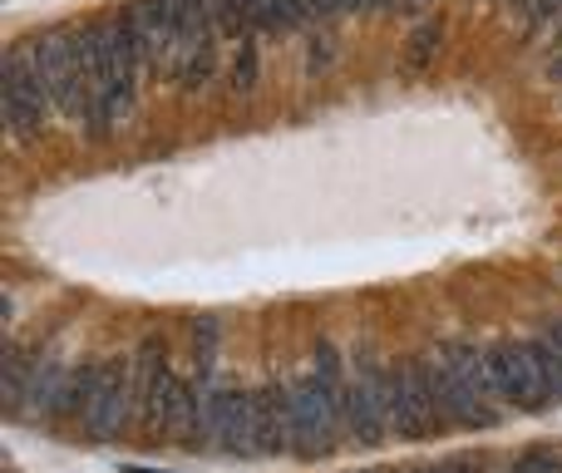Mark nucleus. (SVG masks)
<instances>
[{"instance_id": "obj_15", "label": "nucleus", "mask_w": 562, "mask_h": 473, "mask_svg": "<svg viewBox=\"0 0 562 473\" xmlns=\"http://www.w3.org/2000/svg\"><path fill=\"white\" fill-rule=\"evenodd\" d=\"M439 45H445V20H439V15H425L419 25H409L405 55H400V69H405V75H425V69L439 59Z\"/></svg>"}, {"instance_id": "obj_11", "label": "nucleus", "mask_w": 562, "mask_h": 473, "mask_svg": "<svg viewBox=\"0 0 562 473\" xmlns=\"http://www.w3.org/2000/svg\"><path fill=\"white\" fill-rule=\"evenodd\" d=\"M484 360L498 385V399H504L508 409H524V415L548 409V390H543V380H538L533 360H528L524 340H498V346L484 350Z\"/></svg>"}, {"instance_id": "obj_1", "label": "nucleus", "mask_w": 562, "mask_h": 473, "mask_svg": "<svg viewBox=\"0 0 562 473\" xmlns=\"http://www.w3.org/2000/svg\"><path fill=\"white\" fill-rule=\"evenodd\" d=\"M85 30V75H89V109H85V138L104 144L138 99V79H144V55H138L134 35L124 30L119 15H99Z\"/></svg>"}, {"instance_id": "obj_2", "label": "nucleus", "mask_w": 562, "mask_h": 473, "mask_svg": "<svg viewBox=\"0 0 562 473\" xmlns=\"http://www.w3.org/2000/svg\"><path fill=\"white\" fill-rule=\"evenodd\" d=\"M429 385H435V405L445 425H464V429H494L504 419V399H498V385L488 375L484 350L474 346H439V356L429 360Z\"/></svg>"}, {"instance_id": "obj_18", "label": "nucleus", "mask_w": 562, "mask_h": 473, "mask_svg": "<svg viewBox=\"0 0 562 473\" xmlns=\"http://www.w3.org/2000/svg\"><path fill=\"white\" fill-rule=\"evenodd\" d=\"M217 346H223V320H217V316H198L193 320V375L198 380H213Z\"/></svg>"}, {"instance_id": "obj_25", "label": "nucleus", "mask_w": 562, "mask_h": 473, "mask_svg": "<svg viewBox=\"0 0 562 473\" xmlns=\"http://www.w3.org/2000/svg\"><path fill=\"white\" fill-rule=\"evenodd\" d=\"M488 473H514V459H508V464H494V459H488Z\"/></svg>"}, {"instance_id": "obj_23", "label": "nucleus", "mask_w": 562, "mask_h": 473, "mask_svg": "<svg viewBox=\"0 0 562 473\" xmlns=\"http://www.w3.org/2000/svg\"><path fill=\"white\" fill-rule=\"evenodd\" d=\"M543 336H548V340H553V350H558V356H562V316H558V320H548V326H543Z\"/></svg>"}, {"instance_id": "obj_5", "label": "nucleus", "mask_w": 562, "mask_h": 473, "mask_svg": "<svg viewBox=\"0 0 562 473\" xmlns=\"http://www.w3.org/2000/svg\"><path fill=\"white\" fill-rule=\"evenodd\" d=\"M281 399H286V444H291V454L326 459L330 449H336L346 419H340L336 405L321 395V385L311 380V370L296 375L291 385H281Z\"/></svg>"}, {"instance_id": "obj_6", "label": "nucleus", "mask_w": 562, "mask_h": 473, "mask_svg": "<svg viewBox=\"0 0 562 473\" xmlns=\"http://www.w3.org/2000/svg\"><path fill=\"white\" fill-rule=\"evenodd\" d=\"M0 94H5V128L15 144H30V138L45 134V119L55 114V104H49L45 79L35 69V45L5 49V85H0Z\"/></svg>"}, {"instance_id": "obj_27", "label": "nucleus", "mask_w": 562, "mask_h": 473, "mask_svg": "<svg viewBox=\"0 0 562 473\" xmlns=\"http://www.w3.org/2000/svg\"><path fill=\"white\" fill-rule=\"evenodd\" d=\"M558 5H562V0H558Z\"/></svg>"}, {"instance_id": "obj_3", "label": "nucleus", "mask_w": 562, "mask_h": 473, "mask_svg": "<svg viewBox=\"0 0 562 473\" xmlns=\"http://www.w3.org/2000/svg\"><path fill=\"white\" fill-rule=\"evenodd\" d=\"M35 69L45 79V94L55 114L85 124L89 109V75H85V30L79 25H55L35 40Z\"/></svg>"}, {"instance_id": "obj_26", "label": "nucleus", "mask_w": 562, "mask_h": 473, "mask_svg": "<svg viewBox=\"0 0 562 473\" xmlns=\"http://www.w3.org/2000/svg\"><path fill=\"white\" fill-rule=\"evenodd\" d=\"M405 473H445V469H405Z\"/></svg>"}, {"instance_id": "obj_10", "label": "nucleus", "mask_w": 562, "mask_h": 473, "mask_svg": "<svg viewBox=\"0 0 562 473\" xmlns=\"http://www.w3.org/2000/svg\"><path fill=\"white\" fill-rule=\"evenodd\" d=\"M346 429L366 449L385 444V435H390V370H380L375 360H360V370L350 375Z\"/></svg>"}, {"instance_id": "obj_24", "label": "nucleus", "mask_w": 562, "mask_h": 473, "mask_svg": "<svg viewBox=\"0 0 562 473\" xmlns=\"http://www.w3.org/2000/svg\"><path fill=\"white\" fill-rule=\"evenodd\" d=\"M429 5H435V0H400V10H405V15H425Z\"/></svg>"}, {"instance_id": "obj_21", "label": "nucleus", "mask_w": 562, "mask_h": 473, "mask_svg": "<svg viewBox=\"0 0 562 473\" xmlns=\"http://www.w3.org/2000/svg\"><path fill=\"white\" fill-rule=\"evenodd\" d=\"M330 15H366V0H326Z\"/></svg>"}, {"instance_id": "obj_9", "label": "nucleus", "mask_w": 562, "mask_h": 473, "mask_svg": "<svg viewBox=\"0 0 562 473\" xmlns=\"http://www.w3.org/2000/svg\"><path fill=\"white\" fill-rule=\"evenodd\" d=\"M128 419H134V360H109L79 425H85V435L94 444H109V439L124 435Z\"/></svg>"}, {"instance_id": "obj_22", "label": "nucleus", "mask_w": 562, "mask_h": 473, "mask_svg": "<svg viewBox=\"0 0 562 473\" xmlns=\"http://www.w3.org/2000/svg\"><path fill=\"white\" fill-rule=\"evenodd\" d=\"M390 10H400V0H366V15H390Z\"/></svg>"}, {"instance_id": "obj_14", "label": "nucleus", "mask_w": 562, "mask_h": 473, "mask_svg": "<svg viewBox=\"0 0 562 473\" xmlns=\"http://www.w3.org/2000/svg\"><path fill=\"white\" fill-rule=\"evenodd\" d=\"M252 415H257V454H286V399H281V385L252 390Z\"/></svg>"}, {"instance_id": "obj_12", "label": "nucleus", "mask_w": 562, "mask_h": 473, "mask_svg": "<svg viewBox=\"0 0 562 473\" xmlns=\"http://www.w3.org/2000/svg\"><path fill=\"white\" fill-rule=\"evenodd\" d=\"M119 20L134 35L144 69L168 79V69H173V0H128Z\"/></svg>"}, {"instance_id": "obj_8", "label": "nucleus", "mask_w": 562, "mask_h": 473, "mask_svg": "<svg viewBox=\"0 0 562 473\" xmlns=\"http://www.w3.org/2000/svg\"><path fill=\"white\" fill-rule=\"evenodd\" d=\"M178 375L168 365V350L158 336H148L134 350V419L148 439H168V409H173Z\"/></svg>"}, {"instance_id": "obj_16", "label": "nucleus", "mask_w": 562, "mask_h": 473, "mask_svg": "<svg viewBox=\"0 0 562 473\" xmlns=\"http://www.w3.org/2000/svg\"><path fill=\"white\" fill-rule=\"evenodd\" d=\"M524 350H528V360H533L538 380H543V390H548V405H562V356L553 350V340L538 330V336L524 340Z\"/></svg>"}, {"instance_id": "obj_17", "label": "nucleus", "mask_w": 562, "mask_h": 473, "mask_svg": "<svg viewBox=\"0 0 562 473\" xmlns=\"http://www.w3.org/2000/svg\"><path fill=\"white\" fill-rule=\"evenodd\" d=\"M99 375H104V365H75L65 375V385H59V405H55V419L59 415H85V405H89V395H94V385H99Z\"/></svg>"}, {"instance_id": "obj_13", "label": "nucleus", "mask_w": 562, "mask_h": 473, "mask_svg": "<svg viewBox=\"0 0 562 473\" xmlns=\"http://www.w3.org/2000/svg\"><path fill=\"white\" fill-rule=\"evenodd\" d=\"M168 439L183 449H203V380L178 375L173 409H168Z\"/></svg>"}, {"instance_id": "obj_7", "label": "nucleus", "mask_w": 562, "mask_h": 473, "mask_svg": "<svg viewBox=\"0 0 562 473\" xmlns=\"http://www.w3.org/2000/svg\"><path fill=\"white\" fill-rule=\"evenodd\" d=\"M445 429L435 405V385H429V365L425 360H400L390 370V435L400 439H429Z\"/></svg>"}, {"instance_id": "obj_4", "label": "nucleus", "mask_w": 562, "mask_h": 473, "mask_svg": "<svg viewBox=\"0 0 562 473\" xmlns=\"http://www.w3.org/2000/svg\"><path fill=\"white\" fill-rule=\"evenodd\" d=\"M217 49H223V35L207 15V0H173V69H168V85L198 94L217 75Z\"/></svg>"}, {"instance_id": "obj_20", "label": "nucleus", "mask_w": 562, "mask_h": 473, "mask_svg": "<svg viewBox=\"0 0 562 473\" xmlns=\"http://www.w3.org/2000/svg\"><path fill=\"white\" fill-rule=\"evenodd\" d=\"M514 473H562V449L558 444H533L514 459Z\"/></svg>"}, {"instance_id": "obj_19", "label": "nucleus", "mask_w": 562, "mask_h": 473, "mask_svg": "<svg viewBox=\"0 0 562 473\" xmlns=\"http://www.w3.org/2000/svg\"><path fill=\"white\" fill-rule=\"evenodd\" d=\"M257 79H262V55H257V40L247 35L243 45H233V65H227V85L233 94H252Z\"/></svg>"}]
</instances>
